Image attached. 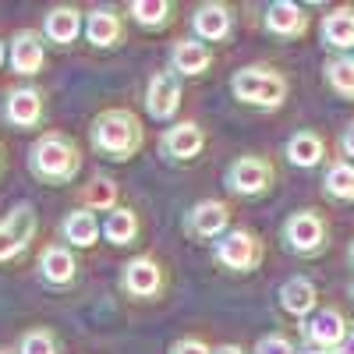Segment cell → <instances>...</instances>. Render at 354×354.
Listing matches in <instances>:
<instances>
[{
	"mask_svg": "<svg viewBox=\"0 0 354 354\" xmlns=\"http://www.w3.org/2000/svg\"><path fill=\"white\" fill-rule=\"evenodd\" d=\"M230 93L238 96L241 103L277 110L287 100V78L280 71H273V68H241V71H234V78H230Z\"/></svg>",
	"mask_w": 354,
	"mask_h": 354,
	"instance_id": "cell-3",
	"label": "cell"
},
{
	"mask_svg": "<svg viewBox=\"0 0 354 354\" xmlns=\"http://www.w3.org/2000/svg\"><path fill=\"white\" fill-rule=\"evenodd\" d=\"M85 36H88V43H96V46H113L117 39H121V18H117L113 11H93L88 15V21H85Z\"/></svg>",
	"mask_w": 354,
	"mask_h": 354,
	"instance_id": "cell-23",
	"label": "cell"
},
{
	"mask_svg": "<svg viewBox=\"0 0 354 354\" xmlns=\"http://www.w3.org/2000/svg\"><path fill=\"white\" fill-rule=\"evenodd\" d=\"M322 188H326L330 198L337 202H354V163L340 160L326 170V181H322Z\"/></svg>",
	"mask_w": 354,
	"mask_h": 354,
	"instance_id": "cell-27",
	"label": "cell"
},
{
	"mask_svg": "<svg viewBox=\"0 0 354 354\" xmlns=\"http://www.w3.org/2000/svg\"><path fill=\"white\" fill-rule=\"evenodd\" d=\"M255 354H298V351H294V344H290L287 337L270 333V337H262V340L255 344Z\"/></svg>",
	"mask_w": 354,
	"mask_h": 354,
	"instance_id": "cell-31",
	"label": "cell"
},
{
	"mask_svg": "<svg viewBox=\"0 0 354 354\" xmlns=\"http://www.w3.org/2000/svg\"><path fill=\"white\" fill-rule=\"evenodd\" d=\"M39 270H43V280H50V283H71L75 280V270H78V262H75V255H71V248H64V245H50L46 252H43V259H39Z\"/></svg>",
	"mask_w": 354,
	"mask_h": 354,
	"instance_id": "cell-18",
	"label": "cell"
},
{
	"mask_svg": "<svg viewBox=\"0 0 354 354\" xmlns=\"http://www.w3.org/2000/svg\"><path fill=\"white\" fill-rule=\"evenodd\" d=\"M0 354H8V351H0Z\"/></svg>",
	"mask_w": 354,
	"mask_h": 354,
	"instance_id": "cell-38",
	"label": "cell"
},
{
	"mask_svg": "<svg viewBox=\"0 0 354 354\" xmlns=\"http://www.w3.org/2000/svg\"><path fill=\"white\" fill-rule=\"evenodd\" d=\"M322 43H330L333 50L354 46V11L351 8H337L322 18Z\"/></svg>",
	"mask_w": 354,
	"mask_h": 354,
	"instance_id": "cell-20",
	"label": "cell"
},
{
	"mask_svg": "<svg viewBox=\"0 0 354 354\" xmlns=\"http://www.w3.org/2000/svg\"><path fill=\"white\" fill-rule=\"evenodd\" d=\"M21 354H57V344L46 330H32L21 340Z\"/></svg>",
	"mask_w": 354,
	"mask_h": 354,
	"instance_id": "cell-30",
	"label": "cell"
},
{
	"mask_svg": "<svg viewBox=\"0 0 354 354\" xmlns=\"http://www.w3.org/2000/svg\"><path fill=\"white\" fill-rule=\"evenodd\" d=\"M351 262H354V245H351Z\"/></svg>",
	"mask_w": 354,
	"mask_h": 354,
	"instance_id": "cell-36",
	"label": "cell"
},
{
	"mask_svg": "<svg viewBox=\"0 0 354 354\" xmlns=\"http://www.w3.org/2000/svg\"><path fill=\"white\" fill-rule=\"evenodd\" d=\"M337 354H354V330H347V337H344V344L337 347Z\"/></svg>",
	"mask_w": 354,
	"mask_h": 354,
	"instance_id": "cell-34",
	"label": "cell"
},
{
	"mask_svg": "<svg viewBox=\"0 0 354 354\" xmlns=\"http://www.w3.org/2000/svg\"><path fill=\"white\" fill-rule=\"evenodd\" d=\"M273 181V167L266 163L262 156H241L227 167V188L234 195H262Z\"/></svg>",
	"mask_w": 354,
	"mask_h": 354,
	"instance_id": "cell-6",
	"label": "cell"
},
{
	"mask_svg": "<svg viewBox=\"0 0 354 354\" xmlns=\"http://www.w3.org/2000/svg\"><path fill=\"white\" fill-rule=\"evenodd\" d=\"M283 241L298 255H315L322 245H326V223H322V216L312 213V209L290 213L287 223H283Z\"/></svg>",
	"mask_w": 354,
	"mask_h": 354,
	"instance_id": "cell-4",
	"label": "cell"
},
{
	"mask_svg": "<svg viewBox=\"0 0 354 354\" xmlns=\"http://www.w3.org/2000/svg\"><path fill=\"white\" fill-rule=\"evenodd\" d=\"M181 106V78L174 71H156L145 88V110H149L156 121H170Z\"/></svg>",
	"mask_w": 354,
	"mask_h": 354,
	"instance_id": "cell-8",
	"label": "cell"
},
{
	"mask_svg": "<svg viewBox=\"0 0 354 354\" xmlns=\"http://www.w3.org/2000/svg\"><path fill=\"white\" fill-rule=\"evenodd\" d=\"M28 170L46 185H68L82 170V156L64 135H43L32 149H28Z\"/></svg>",
	"mask_w": 354,
	"mask_h": 354,
	"instance_id": "cell-1",
	"label": "cell"
},
{
	"mask_svg": "<svg viewBox=\"0 0 354 354\" xmlns=\"http://www.w3.org/2000/svg\"><path fill=\"white\" fill-rule=\"evenodd\" d=\"M32 234H36V213L28 202H21L0 220V262L21 255L28 241H32Z\"/></svg>",
	"mask_w": 354,
	"mask_h": 354,
	"instance_id": "cell-5",
	"label": "cell"
},
{
	"mask_svg": "<svg viewBox=\"0 0 354 354\" xmlns=\"http://www.w3.org/2000/svg\"><path fill=\"white\" fill-rule=\"evenodd\" d=\"M305 337L319 347V351H337L347 337V319L337 312V308H322L308 319L305 326Z\"/></svg>",
	"mask_w": 354,
	"mask_h": 354,
	"instance_id": "cell-9",
	"label": "cell"
},
{
	"mask_svg": "<svg viewBox=\"0 0 354 354\" xmlns=\"http://www.w3.org/2000/svg\"><path fill=\"white\" fill-rule=\"evenodd\" d=\"M326 82L337 96L344 100H354V57L340 53V57H330L326 61Z\"/></svg>",
	"mask_w": 354,
	"mask_h": 354,
	"instance_id": "cell-26",
	"label": "cell"
},
{
	"mask_svg": "<svg viewBox=\"0 0 354 354\" xmlns=\"http://www.w3.org/2000/svg\"><path fill=\"white\" fill-rule=\"evenodd\" d=\"M131 18L145 28H156V25H167L170 18V4L167 0H135L131 4Z\"/></svg>",
	"mask_w": 354,
	"mask_h": 354,
	"instance_id": "cell-29",
	"label": "cell"
},
{
	"mask_svg": "<svg viewBox=\"0 0 354 354\" xmlns=\"http://www.w3.org/2000/svg\"><path fill=\"white\" fill-rule=\"evenodd\" d=\"M103 234L110 245H131L138 238V216L131 209H110L106 223H103Z\"/></svg>",
	"mask_w": 354,
	"mask_h": 354,
	"instance_id": "cell-25",
	"label": "cell"
},
{
	"mask_svg": "<svg viewBox=\"0 0 354 354\" xmlns=\"http://www.w3.org/2000/svg\"><path fill=\"white\" fill-rule=\"evenodd\" d=\"M230 223V209L223 202H198L195 209L188 213V230L195 234V238H216V234H223Z\"/></svg>",
	"mask_w": 354,
	"mask_h": 354,
	"instance_id": "cell-13",
	"label": "cell"
},
{
	"mask_svg": "<svg viewBox=\"0 0 354 354\" xmlns=\"http://www.w3.org/2000/svg\"><path fill=\"white\" fill-rule=\"evenodd\" d=\"M11 68L18 75H36L43 68V39L32 32V28H21V32L11 39Z\"/></svg>",
	"mask_w": 354,
	"mask_h": 354,
	"instance_id": "cell-15",
	"label": "cell"
},
{
	"mask_svg": "<svg viewBox=\"0 0 354 354\" xmlns=\"http://www.w3.org/2000/svg\"><path fill=\"white\" fill-rule=\"evenodd\" d=\"M0 64H4V43H0Z\"/></svg>",
	"mask_w": 354,
	"mask_h": 354,
	"instance_id": "cell-35",
	"label": "cell"
},
{
	"mask_svg": "<svg viewBox=\"0 0 354 354\" xmlns=\"http://www.w3.org/2000/svg\"><path fill=\"white\" fill-rule=\"evenodd\" d=\"M351 298H354V287H351Z\"/></svg>",
	"mask_w": 354,
	"mask_h": 354,
	"instance_id": "cell-37",
	"label": "cell"
},
{
	"mask_svg": "<svg viewBox=\"0 0 354 354\" xmlns=\"http://www.w3.org/2000/svg\"><path fill=\"white\" fill-rule=\"evenodd\" d=\"M280 305H283V312H290V315H308L312 308H315V283L312 280H305V277H290L283 287H280Z\"/></svg>",
	"mask_w": 354,
	"mask_h": 354,
	"instance_id": "cell-19",
	"label": "cell"
},
{
	"mask_svg": "<svg viewBox=\"0 0 354 354\" xmlns=\"http://www.w3.org/2000/svg\"><path fill=\"white\" fill-rule=\"evenodd\" d=\"M266 28H270L273 36H305L308 28V15L298 8V4H287V0H277V4H270V11H266Z\"/></svg>",
	"mask_w": 354,
	"mask_h": 354,
	"instance_id": "cell-14",
	"label": "cell"
},
{
	"mask_svg": "<svg viewBox=\"0 0 354 354\" xmlns=\"http://www.w3.org/2000/svg\"><path fill=\"white\" fill-rule=\"evenodd\" d=\"M160 283H163V273H160L156 259H149V255L131 259L124 266V273H121V287L128 294H135V298H149V294L160 290Z\"/></svg>",
	"mask_w": 354,
	"mask_h": 354,
	"instance_id": "cell-10",
	"label": "cell"
},
{
	"mask_svg": "<svg viewBox=\"0 0 354 354\" xmlns=\"http://www.w3.org/2000/svg\"><path fill=\"white\" fill-rule=\"evenodd\" d=\"M192 25H195L198 39H209V43L227 39V32H230V8L227 4H202L195 11Z\"/></svg>",
	"mask_w": 354,
	"mask_h": 354,
	"instance_id": "cell-17",
	"label": "cell"
},
{
	"mask_svg": "<svg viewBox=\"0 0 354 354\" xmlns=\"http://www.w3.org/2000/svg\"><path fill=\"white\" fill-rule=\"evenodd\" d=\"M340 153L354 160V124H347V128H344V135H340Z\"/></svg>",
	"mask_w": 354,
	"mask_h": 354,
	"instance_id": "cell-33",
	"label": "cell"
},
{
	"mask_svg": "<svg viewBox=\"0 0 354 354\" xmlns=\"http://www.w3.org/2000/svg\"><path fill=\"white\" fill-rule=\"evenodd\" d=\"M43 32H46V39L68 46V43H75L78 32H82V15H78L75 8H53V11L46 15Z\"/></svg>",
	"mask_w": 354,
	"mask_h": 354,
	"instance_id": "cell-21",
	"label": "cell"
},
{
	"mask_svg": "<svg viewBox=\"0 0 354 354\" xmlns=\"http://www.w3.org/2000/svg\"><path fill=\"white\" fill-rule=\"evenodd\" d=\"M4 117H8L11 124H18V128L39 124V117H43V96L36 93V88H18V93H11L8 103H4Z\"/></svg>",
	"mask_w": 354,
	"mask_h": 354,
	"instance_id": "cell-16",
	"label": "cell"
},
{
	"mask_svg": "<svg viewBox=\"0 0 354 354\" xmlns=\"http://www.w3.org/2000/svg\"><path fill=\"white\" fill-rule=\"evenodd\" d=\"M93 145L113 160H128L142 149V124L128 110H106L93 124Z\"/></svg>",
	"mask_w": 354,
	"mask_h": 354,
	"instance_id": "cell-2",
	"label": "cell"
},
{
	"mask_svg": "<svg viewBox=\"0 0 354 354\" xmlns=\"http://www.w3.org/2000/svg\"><path fill=\"white\" fill-rule=\"evenodd\" d=\"M202 145H205L202 128L188 121V124H174V128L163 135L160 149H163L170 160H192V156H198V153H202Z\"/></svg>",
	"mask_w": 354,
	"mask_h": 354,
	"instance_id": "cell-12",
	"label": "cell"
},
{
	"mask_svg": "<svg viewBox=\"0 0 354 354\" xmlns=\"http://www.w3.org/2000/svg\"><path fill=\"white\" fill-rule=\"evenodd\" d=\"M82 202L88 205V209H117V185L110 181V177H96V181H88L85 192H82Z\"/></svg>",
	"mask_w": 354,
	"mask_h": 354,
	"instance_id": "cell-28",
	"label": "cell"
},
{
	"mask_svg": "<svg viewBox=\"0 0 354 354\" xmlns=\"http://www.w3.org/2000/svg\"><path fill=\"white\" fill-rule=\"evenodd\" d=\"M216 259L227 266V270L248 273V270H255L259 259H262V245H259L255 234H248V230H230V234H223V238L216 241Z\"/></svg>",
	"mask_w": 354,
	"mask_h": 354,
	"instance_id": "cell-7",
	"label": "cell"
},
{
	"mask_svg": "<svg viewBox=\"0 0 354 354\" xmlns=\"http://www.w3.org/2000/svg\"><path fill=\"white\" fill-rule=\"evenodd\" d=\"M61 234H64V241H71L78 248H88V245L96 241V234H100V223H96V216L88 213V209H78V213L64 216Z\"/></svg>",
	"mask_w": 354,
	"mask_h": 354,
	"instance_id": "cell-24",
	"label": "cell"
},
{
	"mask_svg": "<svg viewBox=\"0 0 354 354\" xmlns=\"http://www.w3.org/2000/svg\"><path fill=\"white\" fill-rule=\"evenodd\" d=\"M213 64V50L198 39H181L170 50V71L174 75H202Z\"/></svg>",
	"mask_w": 354,
	"mask_h": 354,
	"instance_id": "cell-11",
	"label": "cell"
},
{
	"mask_svg": "<svg viewBox=\"0 0 354 354\" xmlns=\"http://www.w3.org/2000/svg\"><path fill=\"white\" fill-rule=\"evenodd\" d=\"M322 156H326V145H322L315 131H298L287 138V160L294 167H315Z\"/></svg>",
	"mask_w": 354,
	"mask_h": 354,
	"instance_id": "cell-22",
	"label": "cell"
},
{
	"mask_svg": "<svg viewBox=\"0 0 354 354\" xmlns=\"http://www.w3.org/2000/svg\"><path fill=\"white\" fill-rule=\"evenodd\" d=\"M170 354H213V351H209V347H205L202 340H195V337H188V340H177Z\"/></svg>",
	"mask_w": 354,
	"mask_h": 354,
	"instance_id": "cell-32",
	"label": "cell"
}]
</instances>
